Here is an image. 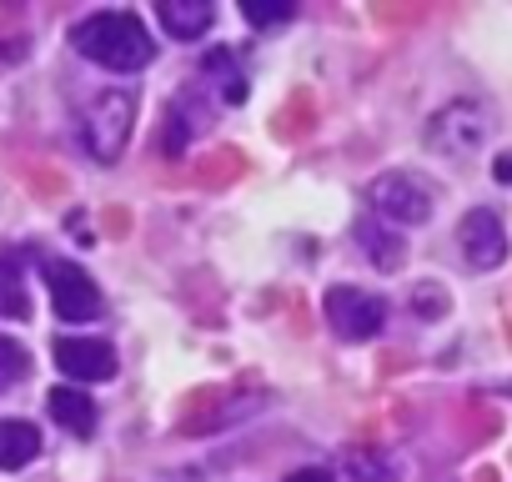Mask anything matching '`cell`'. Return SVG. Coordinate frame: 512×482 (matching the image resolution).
<instances>
[{"label": "cell", "instance_id": "52a82bcc", "mask_svg": "<svg viewBox=\"0 0 512 482\" xmlns=\"http://www.w3.org/2000/svg\"><path fill=\"white\" fill-rule=\"evenodd\" d=\"M51 357H56V367H61L76 387H86V382H111V377H116V347H111L106 337L61 332V337L51 342Z\"/></svg>", "mask_w": 512, "mask_h": 482}, {"label": "cell", "instance_id": "8992f818", "mask_svg": "<svg viewBox=\"0 0 512 482\" xmlns=\"http://www.w3.org/2000/svg\"><path fill=\"white\" fill-rule=\"evenodd\" d=\"M46 292H51V312L61 322H96L101 317V287L76 262L51 257L46 262Z\"/></svg>", "mask_w": 512, "mask_h": 482}, {"label": "cell", "instance_id": "ba28073f", "mask_svg": "<svg viewBox=\"0 0 512 482\" xmlns=\"http://www.w3.org/2000/svg\"><path fill=\"white\" fill-rule=\"evenodd\" d=\"M457 241H462L467 267H477V272H492V267H502V262H507V231H502V216H497V211H487V206H477V211H467V216H462Z\"/></svg>", "mask_w": 512, "mask_h": 482}, {"label": "cell", "instance_id": "5bb4252c", "mask_svg": "<svg viewBox=\"0 0 512 482\" xmlns=\"http://www.w3.org/2000/svg\"><path fill=\"white\" fill-rule=\"evenodd\" d=\"M26 377H31V352L16 337H0V392H11Z\"/></svg>", "mask_w": 512, "mask_h": 482}, {"label": "cell", "instance_id": "9c48e42d", "mask_svg": "<svg viewBox=\"0 0 512 482\" xmlns=\"http://www.w3.org/2000/svg\"><path fill=\"white\" fill-rule=\"evenodd\" d=\"M206 126H211V96H206V81H196V86H186V91L171 101L166 126H161V151H166V156H181Z\"/></svg>", "mask_w": 512, "mask_h": 482}, {"label": "cell", "instance_id": "8fae6325", "mask_svg": "<svg viewBox=\"0 0 512 482\" xmlns=\"http://www.w3.org/2000/svg\"><path fill=\"white\" fill-rule=\"evenodd\" d=\"M46 407H51V417L71 432V437H91L96 432V402L81 392V387H51L46 392Z\"/></svg>", "mask_w": 512, "mask_h": 482}, {"label": "cell", "instance_id": "e0dca14e", "mask_svg": "<svg viewBox=\"0 0 512 482\" xmlns=\"http://www.w3.org/2000/svg\"><path fill=\"white\" fill-rule=\"evenodd\" d=\"M492 176H497V181H502V186H512V151H507V156H497V161H492Z\"/></svg>", "mask_w": 512, "mask_h": 482}, {"label": "cell", "instance_id": "3957f363", "mask_svg": "<svg viewBox=\"0 0 512 482\" xmlns=\"http://www.w3.org/2000/svg\"><path fill=\"white\" fill-rule=\"evenodd\" d=\"M487 136H492V116H487V106H477V101H452V106H442V111L427 121V146H432L437 156H452V161L477 156V151L487 146Z\"/></svg>", "mask_w": 512, "mask_h": 482}, {"label": "cell", "instance_id": "7a4b0ae2", "mask_svg": "<svg viewBox=\"0 0 512 482\" xmlns=\"http://www.w3.org/2000/svg\"><path fill=\"white\" fill-rule=\"evenodd\" d=\"M131 126H136V91L131 86H106V91L91 96V106L81 116V141L101 166H116L126 141H131Z\"/></svg>", "mask_w": 512, "mask_h": 482}, {"label": "cell", "instance_id": "30bf717a", "mask_svg": "<svg viewBox=\"0 0 512 482\" xmlns=\"http://www.w3.org/2000/svg\"><path fill=\"white\" fill-rule=\"evenodd\" d=\"M156 21L171 41H201L216 21L211 0H156Z\"/></svg>", "mask_w": 512, "mask_h": 482}, {"label": "cell", "instance_id": "5b68a950", "mask_svg": "<svg viewBox=\"0 0 512 482\" xmlns=\"http://www.w3.org/2000/svg\"><path fill=\"white\" fill-rule=\"evenodd\" d=\"M322 307H327V322L342 342H372L387 327V302L362 292V287H332L322 297Z\"/></svg>", "mask_w": 512, "mask_h": 482}, {"label": "cell", "instance_id": "2e32d148", "mask_svg": "<svg viewBox=\"0 0 512 482\" xmlns=\"http://www.w3.org/2000/svg\"><path fill=\"white\" fill-rule=\"evenodd\" d=\"M287 482H337V477H332L327 467H302V472H292Z\"/></svg>", "mask_w": 512, "mask_h": 482}, {"label": "cell", "instance_id": "4fadbf2b", "mask_svg": "<svg viewBox=\"0 0 512 482\" xmlns=\"http://www.w3.org/2000/svg\"><path fill=\"white\" fill-rule=\"evenodd\" d=\"M357 241H362V252H367L382 272H397L402 257H407V241H402L397 231H387L382 221H362V226H357Z\"/></svg>", "mask_w": 512, "mask_h": 482}, {"label": "cell", "instance_id": "277c9868", "mask_svg": "<svg viewBox=\"0 0 512 482\" xmlns=\"http://www.w3.org/2000/svg\"><path fill=\"white\" fill-rule=\"evenodd\" d=\"M367 206L382 221H392V226H422V221H432L437 191L422 176H412V171H382L367 186Z\"/></svg>", "mask_w": 512, "mask_h": 482}, {"label": "cell", "instance_id": "6da1fadb", "mask_svg": "<svg viewBox=\"0 0 512 482\" xmlns=\"http://www.w3.org/2000/svg\"><path fill=\"white\" fill-rule=\"evenodd\" d=\"M71 46L116 76H131V71L151 66V56H156V41L146 36V26L131 11H96V16L76 21Z\"/></svg>", "mask_w": 512, "mask_h": 482}, {"label": "cell", "instance_id": "7c38bea8", "mask_svg": "<svg viewBox=\"0 0 512 482\" xmlns=\"http://www.w3.org/2000/svg\"><path fill=\"white\" fill-rule=\"evenodd\" d=\"M41 457V432L21 417H6L0 422V472H16V467H31Z\"/></svg>", "mask_w": 512, "mask_h": 482}, {"label": "cell", "instance_id": "9a60e30c", "mask_svg": "<svg viewBox=\"0 0 512 482\" xmlns=\"http://www.w3.org/2000/svg\"><path fill=\"white\" fill-rule=\"evenodd\" d=\"M297 6L292 0H272V6H262V0H241V16L251 21V26H277V21H287Z\"/></svg>", "mask_w": 512, "mask_h": 482}]
</instances>
